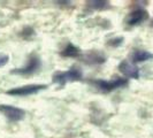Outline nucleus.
<instances>
[{"label":"nucleus","instance_id":"9d476101","mask_svg":"<svg viewBox=\"0 0 153 138\" xmlns=\"http://www.w3.org/2000/svg\"><path fill=\"white\" fill-rule=\"evenodd\" d=\"M61 55L62 56H66V58H77V56L81 55V51L74 44L69 43L68 45L65 47V50L61 52Z\"/></svg>","mask_w":153,"mask_h":138},{"label":"nucleus","instance_id":"f8f14e48","mask_svg":"<svg viewBox=\"0 0 153 138\" xmlns=\"http://www.w3.org/2000/svg\"><path fill=\"white\" fill-rule=\"evenodd\" d=\"M123 40L124 38L123 37H115V38H112L108 40L107 45L111 46V47H119L123 44Z\"/></svg>","mask_w":153,"mask_h":138},{"label":"nucleus","instance_id":"9b49d317","mask_svg":"<svg viewBox=\"0 0 153 138\" xmlns=\"http://www.w3.org/2000/svg\"><path fill=\"white\" fill-rule=\"evenodd\" d=\"M111 4L108 1H104V0H96V1H90L89 2V7L96 10H102V9H107L109 8Z\"/></svg>","mask_w":153,"mask_h":138},{"label":"nucleus","instance_id":"ddd939ff","mask_svg":"<svg viewBox=\"0 0 153 138\" xmlns=\"http://www.w3.org/2000/svg\"><path fill=\"white\" fill-rule=\"evenodd\" d=\"M9 61V56L5 53H0V68L4 67L5 65H7Z\"/></svg>","mask_w":153,"mask_h":138},{"label":"nucleus","instance_id":"0eeeda50","mask_svg":"<svg viewBox=\"0 0 153 138\" xmlns=\"http://www.w3.org/2000/svg\"><path fill=\"white\" fill-rule=\"evenodd\" d=\"M119 70L126 77L129 78H139V68L129 60H122L119 65Z\"/></svg>","mask_w":153,"mask_h":138},{"label":"nucleus","instance_id":"1a4fd4ad","mask_svg":"<svg viewBox=\"0 0 153 138\" xmlns=\"http://www.w3.org/2000/svg\"><path fill=\"white\" fill-rule=\"evenodd\" d=\"M153 59V53L145 51V50H135L131 53V62L139 63V62H145Z\"/></svg>","mask_w":153,"mask_h":138},{"label":"nucleus","instance_id":"4468645a","mask_svg":"<svg viewBox=\"0 0 153 138\" xmlns=\"http://www.w3.org/2000/svg\"><path fill=\"white\" fill-rule=\"evenodd\" d=\"M152 27H153V22H152Z\"/></svg>","mask_w":153,"mask_h":138},{"label":"nucleus","instance_id":"7ed1b4c3","mask_svg":"<svg viewBox=\"0 0 153 138\" xmlns=\"http://www.w3.org/2000/svg\"><path fill=\"white\" fill-rule=\"evenodd\" d=\"M40 67H42V60H40V58H39L38 55L33 54V55H31L30 58H29V61H28V63L24 67L13 69L10 73L12 74H15V75L27 76V75H32L36 71H38Z\"/></svg>","mask_w":153,"mask_h":138},{"label":"nucleus","instance_id":"423d86ee","mask_svg":"<svg viewBox=\"0 0 153 138\" xmlns=\"http://www.w3.org/2000/svg\"><path fill=\"white\" fill-rule=\"evenodd\" d=\"M149 19V13L147 10L143 9V8H138L132 10L131 13H129V15L127 16V24L135 27V25H139L143 22H145L146 20Z\"/></svg>","mask_w":153,"mask_h":138},{"label":"nucleus","instance_id":"39448f33","mask_svg":"<svg viewBox=\"0 0 153 138\" xmlns=\"http://www.w3.org/2000/svg\"><path fill=\"white\" fill-rule=\"evenodd\" d=\"M0 113L12 122H19L25 116V112L22 108L15 107L12 105H0Z\"/></svg>","mask_w":153,"mask_h":138},{"label":"nucleus","instance_id":"6e6552de","mask_svg":"<svg viewBox=\"0 0 153 138\" xmlns=\"http://www.w3.org/2000/svg\"><path fill=\"white\" fill-rule=\"evenodd\" d=\"M83 59H84V62H86L88 65H100V63H104L106 61V56L96 50L84 54Z\"/></svg>","mask_w":153,"mask_h":138},{"label":"nucleus","instance_id":"20e7f679","mask_svg":"<svg viewBox=\"0 0 153 138\" xmlns=\"http://www.w3.org/2000/svg\"><path fill=\"white\" fill-rule=\"evenodd\" d=\"M47 88L45 84H28L19 86V88H13L10 90H8L6 93L10 96H17V97H25V96H31L35 94L40 90H44Z\"/></svg>","mask_w":153,"mask_h":138},{"label":"nucleus","instance_id":"f257e3e1","mask_svg":"<svg viewBox=\"0 0 153 138\" xmlns=\"http://www.w3.org/2000/svg\"><path fill=\"white\" fill-rule=\"evenodd\" d=\"M83 78V73L82 70L74 66L70 69L66 70V71H56L54 73L52 76V81L53 83L59 85H65L68 82H76V81H81Z\"/></svg>","mask_w":153,"mask_h":138},{"label":"nucleus","instance_id":"f03ea898","mask_svg":"<svg viewBox=\"0 0 153 138\" xmlns=\"http://www.w3.org/2000/svg\"><path fill=\"white\" fill-rule=\"evenodd\" d=\"M94 85V88H97L101 92H111L114 91L116 89L123 88L126 85H128V78H122V77H115L114 79L106 81V79H94L91 82Z\"/></svg>","mask_w":153,"mask_h":138}]
</instances>
